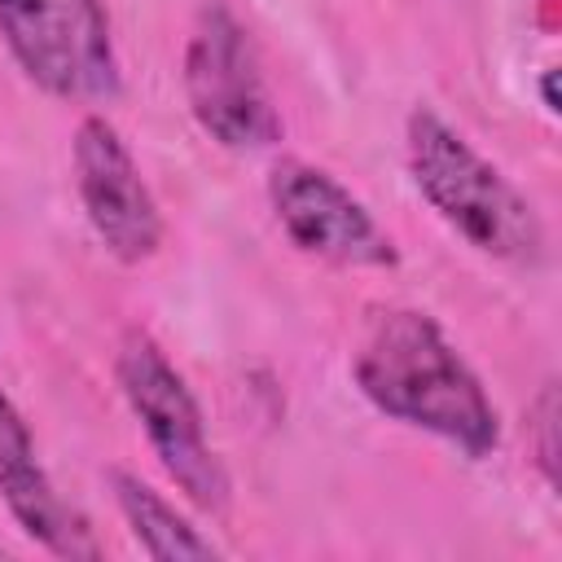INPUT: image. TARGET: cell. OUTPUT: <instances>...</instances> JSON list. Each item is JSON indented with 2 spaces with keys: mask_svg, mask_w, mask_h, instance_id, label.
<instances>
[{
  "mask_svg": "<svg viewBox=\"0 0 562 562\" xmlns=\"http://www.w3.org/2000/svg\"><path fill=\"white\" fill-rule=\"evenodd\" d=\"M356 382L386 417L430 430L465 457H487L501 443L483 382L426 312H378L356 351Z\"/></svg>",
  "mask_w": 562,
  "mask_h": 562,
  "instance_id": "6da1fadb",
  "label": "cell"
},
{
  "mask_svg": "<svg viewBox=\"0 0 562 562\" xmlns=\"http://www.w3.org/2000/svg\"><path fill=\"white\" fill-rule=\"evenodd\" d=\"M408 171L439 220L474 250L518 263L540 255V224L527 198L435 110L408 114Z\"/></svg>",
  "mask_w": 562,
  "mask_h": 562,
  "instance_id": "7a4b0ae2",
  "label": "cell"
},
{
  "mask_svg": "<svg viewBox=\"0 0 562 562\" xmlns=\"http://www.w3.org/2000/svg\"><path fill=\"white\" fill-rule=\"evenodd\" d=\"M0 40L26 79L61 101H105L119 92L101 0H0Z\"/></svg>",
  "mask_w": 562,
  "mask_h": 562,
  "instance_id": "3957f363",
  "label": "cell"
},
{
  "mask_svg": "<svg viewBox=\"0 0 562 562\" xmlns=\"http://www.w3.org/2000/svg\"><path fill=\"white\" fill-rule=\"evenodd\" d=\"M184 92L198 127L224 149H263L281 136L259 53L224 4H206L198 13L184 48Z\"/></svg>",
  "mask_w": 562,
  "mask_h": 562,
  "instance_id": "277c9868",
  "label": "cell"
},
{
  "mask_svg": "<svg viewBox=\"0 0 562 562\" xmlns=\"http://www.w3.org/2000/svg\"><path fill=\"white\" fill-rule=\"evenodd\" d=\"M114 373H119V386H123L132 413L140 417V426L149 435L154 457L171 474V483L198 509H211V514L224 509L228 474H224L220 457L206 443L193 391L184 386L176 364L162 356V347L149 334H127L123 347H119Z\"/></svg>",
  "mask_w": 562,
  "mask_h": 562,
  "instance_id": "5b68a950",
  "label": "cell"
},
{
  "mask_svg": "<svg viewBox=\"0 0 562 562\" xmlns=\"http://www.w3.org/2000/svg\"><path fill=\"white\" fill-rule=\"evenodd\" d=\"M268 198L285 237L316 259L342 268H391L400 259L391 233L364 211V202L312 162H277L268 176Z\"/></svg>",
  "mask_w": 562,
  "mask_h": 562,
  "instance_id": "8992f818",
  "label": "cell"
},
{
  "mask_svg": "<svg viewBox=\"0 0 562 562\" xmlns=\"http://www.w3.org/2000/svg\"><path fill=\"white\" fill-rule=\"evenodd\" d=\"M75 184L92 233L114 259L140 263L158 250L162 237L158 202L140 180V167L123 145L119 127L101 114H88L75 132Z\"/></svg>",
  "mask_w": 562,
  "mask_h": 562,
  "instance_id": "52a82bcc",
  "label": "cell"
},
{
  "mask_svg": "<svg viewBox=\"0 0 562 562\" xmlns=\"http://www.w3.org/2000/svg\"><path fill=\"white\" fill-rule=\"evenodd\" d=\"M0 496H4L9 514L18 518V527L31 540H40L48 553H57V558H97L92 531L48 483V474L35 457L31 430H26L22 413L13 408V400L4 391H0Z\"/></svg>",
  "mask_w": 562,
  "mask_h": 562,
  "instance_id": "ba28073f",
  "label": "cell"
},
{
  "mask_svg": "<svg viewBox=\"0 0 562 562\" xmlns=\"http://www.w3.org/2000/svg\"><path fill=\"white\" fill-rule=\"evenodd\" d=\"M110 483H114V501H119L132 536L140 540V549L149 558H176V562H184V558H215V544L202 540L149 483H140L127 470H114Z\"/></svg>",
  "mask_w": 562,
  "mask_h": 562,
  "instance_id": "9c48e42d",
  "label": "cell"
},
{
  "mask_svg": "<svg viewBox=\"0 0 562 562\" xmlns=\"http://www.w3.org/2000/svg\"><path fill=\"white\" fill-rule=\"evenodd\" d=\"M536 413H540V465H544V479L558 483V443H553V430H558V391L544 386L540 400H536Z\"/></svg>",
  "mask_w": 562,
  "mask_h": 562,
  "instance_id": "30bf717a",
  "label": "cell"
},
{
  "mask_svg": "<svg viewBox=\"0 0 562 562\" xmlns=\"http://www.w3.org/2000/svg\"><path fill=\"white\" fill-rule=\"evenodd\" d=\"M540 92H544V110H549V114H558V92H553V70H544V83H540Z\"/></svg>",
  "mask_w": 562,
  "mask_h": 562,
  "instance_id": "8fae6325",
  "label": "cell"
}]
</instances>
